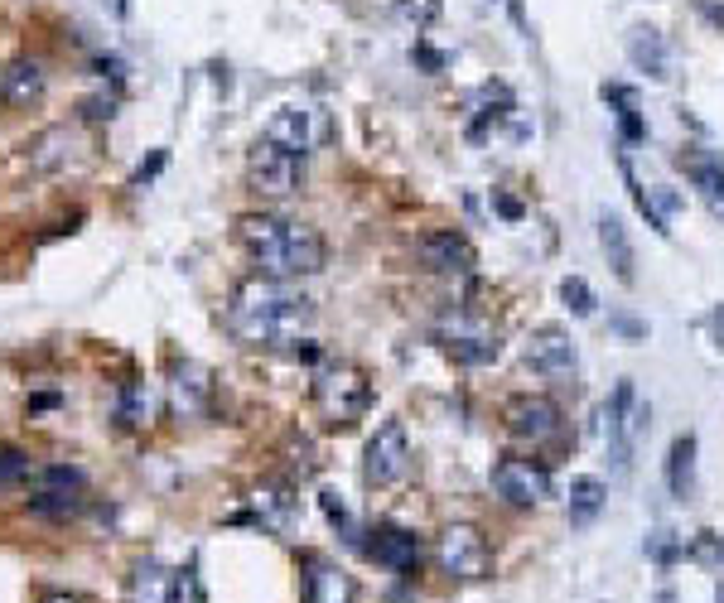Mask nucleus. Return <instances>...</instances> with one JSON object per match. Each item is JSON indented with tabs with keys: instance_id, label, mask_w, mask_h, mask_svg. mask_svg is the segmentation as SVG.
<instances>
[{
	"instance_id": "8",
	"label": "nucleus",
	"mask_w": 724,
	"mask_h": 603,
	"mask_svg": "<svg viewBox=\"0 0 724 603\" xmlns=\"http://www.w3.org/2000/svg\"><path fill=\"white\" fill-rule=\"evenodd\" d=\"M440 343H445L449 353H454V362H464V367H483V362H493V357L502 353L498 329H493L483 314H474V309L445 314V319H440Z\"/></svg>"
},
{
	"instance_id": "38",
	"label": "nucleus",
	"mask_w": 724,
	"mask_h": 603,
	"mask_svg": "<svg viewBox=\"0 0 724 603\" xmlns=\"http://www.w3.org/2000/svg\"><path fill=\"white\" fill-rule=\"evenodd\" d=\"M696 5L705 10V15H710V20H715V25H724V10H720V5H710V0H696Z\"/></svg>"
},
{
	"instance_id": "35",
	"label": "nucleus",
	"mask_w": 724,
	"mask_h": 603,
	"mask_svg": "<svg viewBox=\"0 0 724 603\" xmlns=\"http://www.w3.org/2000/svg\"><path fill=\"white\" fill-rule=\"evenodd\" d=\"M609 329L618 333V338H628V343L647 338V324H642V319H633V314H609Z\"/></svg>"
},
{
	"instance_id": "19",
	"label": "nucleus",
	"mask_w": 724,
	"mask_h": 603,
	"mask_svg": "<svg viewBox=\"0 0 724 603\" xmlns=\"http://www.w3.org/2000/svg\"><path fill=\"white\" fill-rule=\"evenodd\" d=\"M44 97V63L39 58H10L5 63V73H0V102L10 111H20V107H34Z\"/></svg>"
},
{
	"instance_id": "28",
	"label": "nucleus",
	"mask_w": 724,
	"mask_h": 603,
	"mask_svg": "<svg viewBox=\"0 0 724 603\" xmlns=\"http://www.w3.org/2000/svg\"><path fill=\"white\" fill-rule=\"evenodd\" d=\"M391 10H396V20L411 29H430L440 20V10H445V0H391Z\"/></svg>"
},
{
	"instance_id": "39",
	"label": "nucleus",
	"mask_w": 724,
	"mask_h": 603,
	"mask_svg": "<svg viewBox=\"0 0 724 603\" xmlns=\"http://www.w3.org/2000/svg\"><path fill=\"white\" fill-rule=\"evenodd\" d=\"M44 603H78V599H68V594H49Z\"/></svg>"
},
{
	"instance_id": "7",
	"label": "nucleus",
	"mask_w": 724,
	"mask_h": 603,
	"mask_svg": "<svg viewBox=\"0 0 724 603\" xmlns=\"http://www.w3.org/2000/svg\"><path fill=\"white\" fill-rule=\"evenodd\" d=\"M300 179H305V155H295V150H285L276 140H256L247 150V184L256 193H266V198H290V193L300 189Z\"/></svg>"
},
{
	"instance_id": "3",
	"label": "nucleus",
	"mask_w": 724,
	"mask_h": 603,
	"mask_svg": "<svg viewBox=\"0 0 724 603\" xmlns=\"http://www.w3.org/2000/svg\"><path fill=\"white\" fill-rule=\"evenodd\" d=\"M309 391H314V411L324 415V425H334V430L358 425L367 401H372V386L362 377V367H353V362H324L314 372Z\"/></svg>"
},
{
	"instance_id": "29",
	"label": "nucleus",
	"mask_w": 724,
	"mask_h": 603,
	"mask_svg": "<svg viewBox=\"0 0 724 603\" xmlns=\"http://www.w3.org/2000/svg\"><path fill=\"white\" fill-rule=\"evenodd\" d=\"M560 300H565V309H570L575 319H589V314H594V290H589L580 275H565V280H560Z\"/></svg>"
},
{
	"instance_id": "5",
	"label": "nucleus",
	"mask_w": 724,
	"mask_h": 603,
	"mask_svg": "<svg viewBox=\"0 0 724 603\" xmlns=\"http://www.w3.org/2000/svg\"><path fill=\"white\" fill-rule=\"evenodd\" d=\"M416 468V449L401 420H382L377 435L367 439V454H362V483L367 488H401Z\"/></svg>"
},
{
	"instance_id": "22",
	"label": "nucleus",
	"mask_w": 724,
	"mask_h": 603,
	"mask_svg": "<svg viewBox=\"0 0 724 603\" xmlns=\"http://www.w3.org/2000/svg\"><path fill=\"white\" fill-rule=\"evenodd\" d=\"M599 251H604V261L613 266V275H618L623 285H633V280H638V256H633V237H628L623 218H613L609 208L599 213Z\"/></svg>"
},
{
	"instance_id": "23",
	"label": "nucleus",
	"mask_w": 724,
	"mask_h": 603,
	"mask_svg": "<svg viewBox=\"0 0 724 603\" xmlns=\"http://www.w3.org/2000/svg\"><path fill=\"white\" fill-rule=\"evenodd\" d=\"M667 483L671 497H696V435H676L671 439V459H667Z\"/></svg>"
},
{
	"instance_id": "11",
	"label": "nucleus",
	"mask_w": 724,
	"mask_h": 603,
	"mask_svg": "<svg viewBox=\"0 0 724 603\" xmlns=\"http://www.w3.org/2000/svg\"><path fill=\"white\" fill-rule=\"evenodd\" d=\"M502 420H507V430L517 439H527V444H546V439L560 435V406L551 401V396H531V391H522V396H512L507 406H502Z\"/></svg>"
},
{
	"instance_id": "32",
	"label": "nucleus",
	"mask_w": 724,
	"mask_h": 603,
	"mask_svg": "<svg viewBox=\"0 0 724 603\" xmlns=\"http://www.w3.org/2000/svg\"><path fill=\"white\" fill-rule=\"evenodd\" d=\"M29 507H34L39 517H73V512L83 507V497H29Z\"/></svg>"
},
{
	"instance_id": "27",
	"label": "nucleus",
	"mask_w": 724,
	"mask_h": 603,
	"mask_svg": "<svg viewBox=\"0 0 724 603\" xmlns=\"http://www.w3.org/2000/svg\"><path fill=\"white\" fill-rule=\"evenodd\" d=\"M642 550H647V560H657V565H676V560H686V541H681L676 531H667V526L647 531Z\"/></svg>"
},
{
	"instance_id": "13",
	"label": "nucleus",
	"mask_w": 724,
	"mask_h": 603,
	"mask_svg": "<svg viewBox=\"0 0 724 603\" xmlns=\"http://www.w3.org/2000/svg\"><path fill=\"white\" fill-rule=\"evenodd\" d=\"M416 256H420V266L435 271V275H469L478 266L474 242H469L464 232H454V227L425 232V237L416 242Z\"/></svg>"
},
{
	"instance_id": "20",
	"label": "nucleus",
	"mask_w": 724,
	"mask_h": 603,
	"mask_svg": "<svg viewBox=\"0 0 724 603\" xmlns=\"http://www.w3.org/2000/svg\"><path fill=\"white\" fill-rule=\"evenodd\" d=\"M628 58H633L638 73L657 78V83H667L671 78V44L662 39V29H652V25L628 29Z\"/></svg>"
},
{
	"instance_id": "34",
	"label": "nucleus",
	"mask_w": 724,
	"mask_h": 603,
	"mask_svg": "<svg viewBox=\"0 0 724 603\" xmlns=\"http://www.w3.org/2000/svg\"><path fill=\"white\" fill-rule=\"evenodd\" d=\"M29 478H34L29 459H20V454H5V459H0V488H10V483H29Z\"/></svg>"
},
{
	"instance_id": "1",
	"label": "nucleus",
	"mask_w": 724,
	"mask_h": 603,
	"mask_svg": "<svg viewBox=\"0 0 724 603\" xmlns=\"http://www.w3.org/2000/svg\"><path fill=\"white\" fill-rule=\"evenodd\" d=\"M314 324V300L290 280L251 275L227 300V333L247 348H285Z\"/></svg>"
},
{
	"instance_id": "31",
	"label": "nucleus",
	"mask_w": 724,
	"mask_h": 603,
	"mask_svg": "<svg viewBox=\"0 0 724 603\" xmlns=\"http://www.w3.org/2000/svg\"><path fill=\"white\" fill-rule=\"evenodd\" d=\"M686 560H700V565H720L724 550H720V541H715V531H700L696 541L686 546Z\"/></svg>"
},
{
	"instance_id": "14",
	"label": "nucleus",
	"mask_w": 724,
	"mask_h": 603,
	"mask_svg": "<svg viewBox=\"0 0 724 603\" xmlns=\"http://www.w3.org/2000/svg\"><path fill=\"white\" fill-rule=\"evenodd\" d=\"M527 362L541 377H570L580 367V348L565 329H536L527 338Z\"/></svg>"
},
{
	"instance_id": "15",
	"label": "nucleus",
	"mask_w": 724,
	"mask_h": 603,
	"mask_svg": "<svg viewBox=\"0 0 724 603\" xmlns=\"http://www.w3.org/2000/svg\"><path fill=\"white\" fill-rule=\"evenodd\" d=\"M623 179H628V189H633V203L642 208V218L657 227V237H667L671 218L686 208V193L671 189V184H652V189H647V184H638V174L628 169V160H623Z\"/></svg>"
},
{
	"instance_id": "24",
	"label": "nucleus",
	"mask_w": 724,
	"mask_h": 603,
	"mask_svg": "<svg viewBox=\"0 0 724 603\" xmlns=\"http://www.w3.org/2000/svg\"><path fill=\"white\" fill-rule=\"evenodd\" d=\"M83 468L73 464H49V468H34V493L39 497H78L83 493Z\"/></svg>"
},
{
	"instance_id": "12",
	"label": "nucleus",
	"mask_w": 724,
	"mask_h": 603,
	"mask_svg": "<svg viewBox=\"0 0 724 603\" xmlns=\"http://www.w3.org/2000/svg\"><path fill=\"white\" fill-rule=\"evenodd\" d=\"M329 136L324 126V111L319 107H300V102H285V107L271 111V126H266V140H276L295 155H309L319 140Z\"/></svg>"
},
{
	"instance_id": "2",
	"label": "nucleus",
	"mask_w": 724,
	"mask_h": 603,
	"mask_svg": "<svg viewBox=\"0 0 724 603\" xmlns=\"http://www.w3.org/2000/svg\"><path fill=\"white\" fill-rule=\"evenodd\" d=\"M237 242L251 251V261L271 280H300V275H319L329 261L324 237L309 222L280 218V213H242L237 218Z\"/></svg>"
},
{
	"instance_id": "4",
	"label": "nucleus",
	"mask_w": 724,
	"mask_h": 603,
	"mask_svg": "<svg viewBox=\"0 0 724 603\" xmlns=\"http://www.w3.org/2000/svg\"><path fill=\"white\" fill-rule=\"evenodd\" d=\"M642 430H647V406L638 401V386L618 382L609 406H604V439H609V459H613V473H618V478L633 473V454H638Z\"/></svg>"
},
{
	"instance_id": "9",
	"label": "nucleus",
	"mask_w": 724,
	"mask_h": 603,
	"mask_svg": "<svg viewBox=\"0 0 724 603\" xmlns=\"http://www.w3.org/2000/svg\"><path fill=\"white\" fill-rule=\"evenodd\" d=\"M126 603H198L194 570H174L160 560H140L126 584Z\"/></svg>"
},
{
	"instance_id": "21",
	"label": "nucleus",
	"mask_w": 724,
	"mask_h": 603,
	"mask_svg": "<svg viewBox=\"0 0 724 603\" xmlns=\"http://www.w3.org/2000/svg\"><path fill=\"white\" fill-rule=\"evenodd\" d=\"M305 603H358V584L329 560H305Z\"/></svg>"
},
{
	"instance_id": "6",
	"label": "nucleus",
	"mask_w": 724,
	"mask_h": 603,
	"mask_svg": "<svg viewBox=\"0 0 724 603\" xmlns=\"http://www.w3.org/2000/svg\"><path fill=\"white\" fill-rule=\"evenodd\" d=\"M435 560H440V570H445L454 584H483V579L493 575V546H488V536L469 526V521H454L440 531V546H435Z\"/></svg>"
},
{
	"instance_id": "17",
	"label": "nucleus",
	"mask_w": 724,
	"mask_h": 603,
	"mask_svg": "<svg viewBox=\"0 0 724 603\" xmlns=\"http://www.w3.org/2000/svg\"><path fill=\"white\" fill-rule=\"evenodd\" d=\"M208 396H213V377H208V367H198V362L174 367V382H169V411L179 415V420H194V415L208 411Z\"/></svg>"
},
{
	"instance_id": "25",
	"label": "nucleus",
	"mask_w": 724,
	"mask_h": 603,
	"mask_svg": "<svg viewBox=\"0 0 724 603\" xmlns=\"http://www.w3.org/2000/svg\"><path fill=\"white\" fill-rule=\"evenodd\" d=\"M604 497H609V488H604L599 478H575V483H570V521H575V526L594 521L599 507H604Z\"/></svg>"
},
{
	"instance_id": "10",
	"label": "nucleus",
	"mask_w": 724,
	"mask_h": 603,
	"mask_svg": "<svg viewBox=\"0 0 724 603\" xmlns=\"http://www.w3.org/2000/svg\"><path fill=\"white\" fill-rule=\"evenodd\" d=\"M493 493L512 507H541L551 497V473L536 459H502L493 468Z\"/></svg>"
},
{
	"instance_id": "16",
	"label": "nucleus",
	"mask_w": 724,
	"mask_h": 603,
	"mask_svg": "<svg viewBox=\"0 0 724 603\" xmlns=\"http://www.w3.org/2000/svg\"><path fill=\"white\" fill-rule=\"evenodd\" d=\"M676 165L686 169V179L696 184V193L705 198V208L724 222V160L720 155H710V150H686V155H676Z\"/></svg>"
},
{
	"instance_id": "30",
	"label": "nucleus",
	"mask_w": 724,
	"mask_h": 603,
	"mask_svg": "<svg viewBox=\"0 0 724 603\" xmlns=\"http://www.w3.org/2000/svg\"><path fill=\"white\" fill-rule=\"evenodd\" d=\"M121 420H126V425H145V420H150V391H145V386H126Z\"/></svg>"
},
{
	"instance_id": "36",
	"label": "nucleus",
	"mask_w": 724,
	"mask_h": 603,
	"mask_svg": "<svg viewBox=\"0 0 724 603\" xmlns=\"http://www.w3.org/2000/svg\"><path fill=\"white\" fill-rule=\"evenodd\" d=\"M493 208H498V213H502L507 222L522 218V203H517V198H507V193H493Z\"/></svg>"
},
{
	"instance_id": "26",
	"label": "nucleus",
	"mask_w": 724,
	"mask_h": 603,
	"mask_svg": "<svg viewBox=\"0 0 724 603\" xmlns=\"http://www.w3.org/2000/svg\"><path fill=\"white\" fill-rule=\"evenodd\" d=\"M604 102H613V107H618V126H623V136H628V140L647 136V126H642V116H638V97H633L628 87L609 83V87H604Z\"/></svg>"
},
{
	"instance_id": "18",
	"label": "nucleus",
	"mask_w": 724,
	"mask_h": 603,
	"mask_svg": "<svg viewBox=\"0 0 724 603\" xmlns=\"http://www.w3.org/2000/svg\"><path fill=\"white\" fill-rule=\"evenodd\" d=\"M367 555L377 560V565H387L396 575H416L420 570V536L416 531H401V526H377V541L367 546Z\"/></svg>"
},
{
	"instance_id": "33",
	"label": "nucleus",
	"mask_w": 724,
	"mask_h": 603,
	"mask_svg": "<svg viewBox=\"0 0 724 603\" xmlns=\"http://www.w3.org/2000/svg\"><path fill=\"white\" fill-rule=\"evenodd\" d=\"M319 507H324V517L334 521V526L343 531V536H348V541H358V536H353V517H348V507L338 502V493H319Z\"/></svg>"
},
{
	"instance_id": "37",
	"label": "nucleus",
	"mask_w": 724,
	"mask_h": 603,
	"mask_svg": "<svg viewBox=\"0 0 724 603\" xmlns=\"http://www.w3.org/2000/svg\"><path fill=\"white\" fill-rule=\"evenodd\" d=\"M710 333H715V343L724 353V304H715V314H710Z\"/></svg>"
},
{
	"instance_id": "40",
	"label": "nucleus",
	"mask_w": 724,
	"mask_h": 603,
	"mask_svg": "<svg viewBox=\"0 0 724 603\" xmlns=\"http://www.w3.org/2000/svg\"><path fill=\"white\" fill-rule=\"evenodd\" d=\"M715 603H724V584H720V594H715Z\"/></svg>"
}]
</instances>
